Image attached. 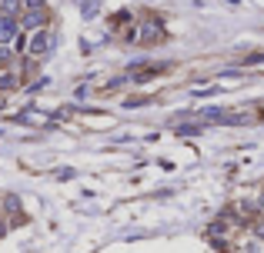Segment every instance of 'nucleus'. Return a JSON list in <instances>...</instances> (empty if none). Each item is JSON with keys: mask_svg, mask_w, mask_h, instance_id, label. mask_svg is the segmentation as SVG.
<instances>
[{"mask_svg": "<svg viewBox=\"0 0 264 253\" xmlns=\"http://www.w3.org/2000/svg\"><path fill=\"white\" fill-rule=\"evenodd\" d=\"M17 37H20L17 17H0V47H10Z\"/></svg>", "mask_w": 264, "mask_h": 253, "instance_id": "obj_3", "label": "nucleus"}, {"mask_svg": "<svg viewBox=\"0 0 264 253\" xmlns=\"http://www.w3.org/2000/svg\"><path fill=\"white\" fill-rule=\"evenodd\" d=\"M258 207H264V197H261V200H258Z\"/></svg>", "mask_w": 264, "mask_h": 253, "instance_id": "obj_12", "label": "nucleus"}, {"mask_svg": "<svg viewBox=\"0 0 264 253\" xmlns=\"http://www.w3.org/2000/svg\"><path fill=\"white\" fill-rule=\"evenodd\" d=\"M20 30H44V23H47V10H24L17 17Z\"/></svg>", "mask_w": 264, "mask_h": 253, "instance_id": "obj_2", "label": "nucleus"}, {"mask_svg": "<svg viewBox=\"0 0 264 253\" xmlns=\"http://www.w3.org/2000/svg\"><path fill=\"white\" fill-rule=\"evenodd\" d=\"M258 60H264V50H261V54H251V57H244V63H258Z\"/></svg>", "mask_w": 264, "mask_h": 253, "instance_id": "obj_10", "label": "nucleus"}, {"mask_svg": "<svg viewBox=\"0 0 264 253\" xmlns=\"http://www.w3.org/2000/svg\"><path fill=\"white\" fill-rule=\"evenodd\" d=\"M141 40H144V43H157V40H161V30H157V27H144V37H141Z\"/></svg>", "mask_w": 264, "mask_h": 253, "instance_id": "obj_6", "label": "nucleus"}, {"mask_svg": "<svg viewBox=\"0 0 264 253\" xmlns=\"http://www.w3.org/2000/svg\"><path fill=\"white\" fill-rule=\"evenodd\" d=\"M24 14V0H0V17H20Z\"/></svg>", "mask_w": 264, "mask_h": 253, "instance_id": "obj_4", "label": "nucleus"}, {"mask_svg": "<svg viewBox=\"0 0 264 253\" xmlns=\"http://www.w3.org/2000/svg\"><path fill=\"white\" fill-rule=\"evenodd\" d=\"M97 14V0H84V17H94Z\"/></svg>", "mask_w": 264, "mask_h": 253, "instance_id": "obj_7", "label": "nucleus"}, {"mask_svg": "<svg viewBox=\"0 0 264 253\" xmlns=\"http://www.w3.org/2000/svg\"><path fill=\"white\" fill-rule=\"evenodd\" d=\"M254 233H258V236L264 240V223H258V230H254Z\"/></svg>", "mask_w": 264, "mask_h": 253, "instance_id": "obj_11", "label": "nucleus"}, {"mask_svg": "<svg viewBox=\"0 0 264 253\" xmlns=\"http://www.w3.org/2000/svg\"><path fill=\"white\" fill-rule=\"evenodd\" d=\"M0 90H17V73H0Z\"/></svg>", "mask_w": 264, "mask_h": 253, "instance_id": "obj_5", "label": "nucleus"}, {"mask_svg": "<svg viewBox=\"0 0 264 253\" xmlns=\"http://www.w3.org/2000/svg\"><path fill=\"white\" fill-rule=\"evenodd\" d=\"M50 47H54V34L44 27V30H34V40L27 43V54H30V57H44Z\"/></svg>", "mask_w": 264, "mask_h": 253, "instance_id": "obj_1", "label": "nucleus"}, {"mask_svg": "<svg viewBox=\"0 0 264 253\" xmlns=\"http://www.w3.org/2000/svg\"><path fill=\"white\" fill-rule=\"evenodd\" d=\"M197 130H201V126H177V133H184V137H194Z\"/></svg>", "mask_w": 264, "mask_h": 253, "instance_id": "obj_9", "label": "nucleus"}, {"mask_svg": "<svg viewBox=\"0 0 264 253\" xmlns=\"http://www.w3.org/2000/svg\"><path fill=\"white\" fill-rule=\"evenodd\" d=\"M14 54H10V47H0V63H10Z\"/></svg>", "mask_w": 264, "mask_h": 253, "instance_id": "obj_8", "label": "nucleus"}]
</instances>
